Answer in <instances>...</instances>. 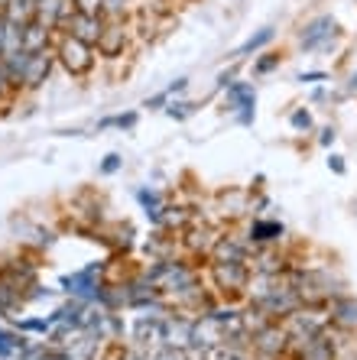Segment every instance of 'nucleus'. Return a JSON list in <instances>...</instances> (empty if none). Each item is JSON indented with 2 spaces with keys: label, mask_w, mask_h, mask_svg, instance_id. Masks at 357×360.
I'll list each match as a JSON object with an SVG mask.
<instances>
[{
  "label": "nucleus",
  "mask_w": 357,
  "mask_h": 360,
  "mask_svg": "<svg viewBox=\"0 0 357 360\" xmlns=\"http://www.w3.org/2000/svg\"><path fill=\"white\" fill-rule=\"evenodd\" d=\"M208 279L211 289L225 302H234L237 295H247V283H250V266L247 263H221L211 260L208 263Z\"/></svg>",
  "instance_id": "f257e3e1"
},
{
  "label": "nucleus",
  "mask_w": 357,
  "mask_h": 360,
  "mask_svg": "<svg viewBox=\"0 0 357 360\" xmlns=\"http://www.w3.org/2000/svg\"><path fill=\"white\" fill-rule=\"evenodd\" d=\"M56 62L65 68L72 78H84L94 68V46H88V42L75 39V36H68V33H58L56 36Z\"/></svg>",
  "instance_id": "f03ea898"
},
{
  "label": "nucleus",
  "mask_w": 357,
  "mask_h": 360,
  "mask_svg": "<svg viewBox=\"0 0 357 360\" xmlns=\"http://www.w3.org/2000/svg\"><path fill=\"white\" fill-rule=\"evenodd\" d=\"M225 108L234 114L241 127H250L257 120V88L250 82H234L225 91Z\"/></svg>",
  "instance_id": "7ed1b4c3"
},
{
  "label": "nucleus",
  "mask_w": 357,
  "mask_h": 360,
  "mask_svg": "<svg viewBox=\"0 0 357 360\" xmlns=\"http://www.w3.org/2000/svg\"><path fill=\"white\" fill-rule=\"evenodd\" d=\"M334 36H338V20L332 13H322V17L308 20L299 33V46L306 52H328L334 46Z\"/></svg>",
  "instance_id": "20e7f679"
},
{
  "label": "nucleus",
  "mask_w": 357,
  "mask_h": 360,
  "mask_svg": "<svg viewBox=\"0 0 357 360\" xmlns=\"http://www.w3.org/2000/svg\"><path fill=\"white\" fill-rule=\"evenodd\" d=\"M62 285H65V292H72V299L98 305V299L108 283H101V263H92V266H84V269H78V273H72V276H65Z\"/></svg>",
  "instance_id": "39448f33"
},
{
  "label": "nucleus",
  "mask_w": 357,
  "mask_h": 360,
  "mask_svg": "<svg viewBox=\"0 0 357 360\" xmlns=\"http://www.w3.org/2000/svg\"><path fill=\"white\" fill-rule=\"evenodd\" d=\"M250 351L263 354V357H282L286 360V351H289V335L282 321H266L260 331L250 335Z\"/></svg>",
  "instance_id": "423d86ee"
},
{
  "label": "nucleus",
  "mask_w": 357,
  "mask_h": 360,
  "mask_svg": "<svg viewBox=\"0 0 357 360\" xmlns=\"http://www.w3.org/2000/svg\"><path fill=\"white\" fill-rule=\"evenodd\" d=\"M52 65H56V49L46 52H30V62L23 68V78H20V91H39L46 78L52 75Z\"/></svg>",
  "instance_id": "0eeeda50"
},
{
  "label": "nucleus",
  "mask_w": 357,
  "mask_h": 360,
  "mask_svg": "<svg viewBox=\"0 0 357 360\" xmlns=\"http://www.w3.org/2000/svg\"><path fill=\"white\" fill-rule=\"evenodd\" d=\"M104 26H108V20H104V17H88V13L72 10V13H68V20L62 23V33L75 36V39L88 42V46H98L101 33H104Z\"/></svg>",
  "instance_id": "6e6552de"
},
{
  "label": "nucleus",
  "mask_w": 357,
  "mask_h": 360,
  "mask_svg": "<svg viewBox=\"0 0 357 360\" xmlns=\"http://www.w3.org/2000/svg\"><path fill=\"white\" fill-rule=\"evenodd\" d=\"M253 247H250L247 234H225L218 237L215 247H211V257L208 260H221V263H247Z\"/></svg>",
  "instance_id": "1a4fd4ad"
},
{
  "label": "nucleus",
  "mask_w": 357,
  "mask_h": 360,
  "mask_svg": "<svg viewBox=\"0 0 357 360\" xmlns=\"http://www.w3.org/2000/svg\"><path fill=\"white\" fill-rule=\"evenodd\" d=\"M127 42H130V33H127V26H124V20L120 23H108L104 26V33H101V39H98V56L101 59H108V62H114V59H120L127 52Z\"/></svg>",
  "instance_id": "9d476101"
},
{
  "label": "nucleus",
  "mask_w": 357,
  "mask_h": 360,
  "mask_svg": "<svg viewBox=\"0 0 357 360\" xmlns=\"http://www.w3.org/2000/svg\"><path fill=\"white\" fill-rule=\"evenodd\" d=\"M282 237H286V227L270 218H253L247 227V240L253 250L257 247H276V243H282Z\"/></svg>",
  "instance_id": "9b49d317"
},
{
  "label": "nucleus",
  "mask_w": 357,
  "mask_h": 360,
  "mask_svg": "<svg viewBox=\"0 0 357 360\" xmlns=\"http://www.w3.org/2000/svg\"><path fill=\"white\" fill-rule=\"evenodd\" d=\"M215 240H218L215 231L208 224H199V221H192V224L182 231V247L192 253V257H211Z\"/></svg>",
  "instance_id": "f8f14e48"
},
{
  "label": "nucleus",
  "mask_w": 357,
  "mask_h": 360,
  "mask_svg": "<svg viewBox=\"0 0 357 360\" xmlns=\"http://www.w3.org/2000/svg\"><path fill=\"white\" fill-rule=\"evenodd\" d=\"M72 4L68 0H36V23H42L52 33H62V23L72 13Z\"/></svg>",
  "instance_id": "ddd939ff"
},
{
  "label": "nucleus",
  "mask_w": 357,
  "mask_h": 360,
  "mask_svg": "<svg viewBox=\"0 0 357 360\" xmlns=\"http://www.w3.org/2000/svg\"><path fill=\"white\" fill-rule=\"evenodd\" d=\"M328 315H332L334 328L351 331V328H357V302L351 299V295H334V299L328 302Z\"/></svg>",
  "instance_id": "4468645a"
},
{
  "label": "nucleus",
  "mask_w": 357,
  "mask_h": 360,
  "mask_svg": "<svg viewBox=\"0 0 357 360\" xmlns=\"http://www.w3.org/2000/svg\"><path fill=\"white\" fill-rule=\"evenodd\" d=\"M56 36L58 33H52V30H46L42 23H30V26H23V49L26 52H46V49H56Z\"/></svg>",
  "instance_id": "2eb2a0df"
},
{
  "label": "nucleus",
  "mask_w": 357,
  "mask_h": 360,
  "mask_svg": "<svg viewBox=\"0 0 357 360\" xmlns=\"http://www.w3.org/2000/svg\"><path fill=\"white\" fill-rule=\"evenodd\" d=\"M137 201H140L143 214L150 218V224H153V227L163 224V208H166V198H163V195H159L156 188H146V185H143L140 192H137Z\"/></svg>",
  "instance_id": "dca6fc26"
},
{
  "label": "nucleus",
  "mask_w": 357,
  "mask_h": 360,
  "mask_svg": "<svg viewBox=\"0 0 357 360\" xmlns=\"http://www.w3.org/2000/svg\"><path fill=\"white\" fill-rule=\"evenodd\" d=\"M273 36H276L273 26H263V30H257V33L250 36L244 46H237V49L231 52V59H234V62H244V59H250V56H257L263 46H270V42H273Z\"/></svg>",
  "instance_id": "f3484780"
},
{
  "label": "nucleus",
  "mask_w": 357,
  "mask_h": 360,
  "mask_svg": "<svg viewBox=\"0 0 357 360\" xmlns=\"http://www.w3.org/2000/svg\"><path fill=\"white\" fill-rule=\"evenodd\" d=\"M4 17L13 26H30L36 20V4L33 0H10L7 10H4Z\"/></svg>",
  "instance_id": "a211bd4d"
},
{
  "label": "nucleus",
  "mask_w": 357,
  "mask_h": 360,
  "mask_svg": "<svg viewBox=\"0 0 357 360\" xmlns=\"http://www.w3.org/2000/svg\"><path fill=\"white\" fill-rule=\"evenodd\" d=\"M140 124V114L137 110H127V114H111V117H101L98 120V130H133Z\"/></svg>",
  "instance_id": "6ab92c4d"
},
{
  "label": "nucleus",
  "mask_w": 357,
  "mask_h": 360,
  "mask_svg": "<svg viewBox=\"0 0 357 360\" xmlns=\"http://www.w3.org/2000/svg\"><path fill=\"white\" fill-rule=\"evenodd\" d=\"M192 114H195V104H192V101H182V98H173L166 104V117H173V120H179V124H182V120H189Z\"/></svg>",
  "instance_id": "aec40b11"
},
{
  "label": "nucleus",
  "mask_w": 357,
  "mask_h": 360,
  "mask_svg": "<svg viewBox=\"0 0 357 360\" xmlns=\"http://www.w3.org/2000/svg\"><path fill=\"white\" fill-rule=\"evenodd\" d=\"M289 127L296 130V134H308V130L315 127V120H312V110H308V108H296L289 114Z\"/></svg>",
  "instance_id": "412c9836"
},
{
  "label": "nucleus",
  "mask_w": 357,
  "mask_h": 360,
  "mask_svg": "<svg viewBox=\"0 0 357 360\" xmlns=\"http://www.w3.org/2000/svg\"><path fill=\"white\" fill-rule=\"evenodd\" d=\"M52 328H56V319H23L17 325V331H36V335H49Z\"/></svg>",
  "instance_id": "4be33fe9"
},
{
  "label": "nucleus",
  "mask_w": 357,
  "mask_h": 360,
  "mask_svg": "<svg viewBox=\"0 0 357 360\" xmlns=\"http://www.w3.org/2000/svg\"><path fill=\"white\" fill-rule=\"evenodd\" d=\"M127 0H104V20L108 23H120L127 17Z\"/></svg>",
  "instance_id": "5701e85b"
},
{
  "label": "nucleus",
  "mask_w": 357,
  "mask_h": 360,
  "mask_svg": "<svg viewBox=\"0 0 357 360\" xmlns=\"http://www.w3.org/2000/svg\"><path fill=\"white\" fill-rule=\"evenodd\" d=\"M17 94V84H13V78L7 75V68H4V62H0V108L4 104H10V98Z\"/></svg>",
  "instance_id": "b1692460"
},
{
  "label": "nucleus",
  "mask_w": 357,
  "mask_h": 360,
  "mask_svg": "<svg viewBox=\"0 0 357 360\" xmlns=\"http://www.w3.org/2000/svg\"><path fill=\"white\" fill-rule=\"evenodd\" d=\"M215 360H253V351L250 347H218Z\"/></svg>",
  "instance_id": "393cba45"
},
{
  "label": "nucleus",
  "mask_w": 357,
  "mask_h": 360,
  "mask_svg": "<svg viewBox=\"0 0 357 360\" xmlns=\"http://www.w3.org/2000/svg\"><path fill=\"white\" fill-rule=\"evenodd\" d=\"M72 7L88 17H104V0H72Z\"/></svg>",
  "instance_id": "a878e982"
},
{
  "label": "nucleus",
  "mask_w": 357,
  "mask_h": 360,
  "mask_svg": "<svg viewBox=\"0 0 357 360\" xmlns=\"http://www.w3.org/2000/svg\"><path fill=\"white\" fill-rule=\"evenodd\" d=\"M273 68H280V56H276V52H266L263 59H257L253 62V75H270V72H273Z\"/></svg>",
  "instance_id": "bb28decb"
},
{
  "label": "nucleus",
  "mask_w": 357,
  "mask_h": 360,
  "mask_svg": "<svg viewBox=\"0 0 357 360\" xmlns=\"http://www.w3.org/2000/svg\"><path fill=\"white\" fill-rule=\"evenodd\" d=\"M120 166H124V156H120V153H108V156L101 160L98 172L101 176H114V172H120Z\"/></svg>",
  "instance_id": "cd10ccee"
},
{
  "label": "nucleus",
  "mask_w": 357,
  "mask_h": 360,
  "mask_svg": "<svg viewBox=\"0 0 357 360\" xmlns=\"http://www.w3.org/2000/svg\"><path fill=\"white\" fill-rule=\"evenodd\" d=\"M150 360H185V351L182 347H153Z\"/></svg>",
  "instance_id": "c85d7f7f"
},
{
  "label": "nucleus",
  "mask_w": 357,
  "mask_h": 360,
  "mask_svg": "<svg viewBox=\"0 0 357 360\" xmlns=\"http://www.w3.org/2000/svg\"><path fill=\"white\" fill-rule=\"evenodd\" d=\"M169 101H173V98H169V91H166V88H163V91H159V94H153V98H146V101H143V108H146V110H166V104H169Z\"/></svg>",
  "instance_id": "c756f323"
},
{
  "label": "nucleus",
  "mask_w": 357,
  "mask_h": 360,
  "mask_svg": "<svg viewBox=\"0 0 357 360\" xmlns=\"http://www.w3.org/2000/svg\"><path fill=\"white\" fill-rule=\"evenodd\" d=\"M234 82H237V65L225 68V72L218 75V82H215V91H227V84H234Z\"/></svg>",
  "instance_id": "7c9ffc66"
},
{
  "label": "nucleus",
  "mask_w": 357,
  "mask_h": 360,
  "mask_svg": "<svg viewBox=\"0 0 357 360\" xmlns=\"http://www.w3.org/2000/svg\"><path fill=\"white\" fill-rule=\"evenodd\" d=\"M334 140H338V130H334V127H322V130H318V146H325V150H328Z\"/></svg>",
  "instance_id": "2f4dec72"
},
{
  "label": "nucleus",
  "mask_w": 357,
  "mask_h": 360,
  "mask_svg": "<svg viewBox=\"0 0 357 360\" xmlns=\"http://www.w3.org/2000/svg\"><path fill=\"white\" fill-rule=\"evenodd\" d=\"M299 84H318V82H328V72H302L299 78H296Z\"/></svg>",
  "instance_id": "473e14b6"
},
{
  "label": "nucleus",
  "mask_w": 357,
  "mask_h": 360,
  "mask_svg": "<svg viewBox=\"0 0 357 360\" xmlns=\"http://www.w3.org/2000/svg\"><path fill=\"white\" fill-rule=\"evenodd\" d=\"M328 169H332L334 176H344V172H348V166H344V156L332 153V156H328Z\"/></svg>",
  "instance_id": "72a5a7b5"
},
{
  "label": "nucleus",
  "mask_w": 357,
  "mask_h": 360,
  "mask_svg": "<svg viewBox=\"0 0 357 360\" xmlns=\"http://www.w3.org/2000/svg\"><path fill=\"white\" fill-rule=\"evenodd\" d=\"M166 91H169V98H179V94H185V91H189V78H175Z\"/></svg>",
  "instance_id": "f704fd0d"
},
{
  "label": "nucleus",
  "mask_w": 357,
  "mask_h": 360,
  "mask_svg": "<svg viewBox=\"0 0 357 360\" xmlns=\"http://www.w3.org/2000/svg\"><path fill=\"white\" fill-rule=\"evenodd\" d=\"M4 39H7V17L0 13V52H4Z\"/></svg>",
  "instance_id": "c9c22d12"
},
{
  "label": "nucleus",
  "mask_w": 357,
  "mask_h": 360,
  "mask_svg": "<svg viewBox=\"0 0 357 360\" xmlns=\"http://www.w3.org/2000/svg\"><path fill=\"white\" fill-rule=\"evenodd\" d=\"M348 91H351V94H357V72H351V78H348Z\"/></svg>",
  "instance_id": "e433bc0d"
},
{
  "label": "nucleus",
  "mask_w": 357,
  "mask_h": 360,
  "mask_svg": "<svg viewBox=\"0 0 357 360\" xmlns=\"http://www.w3.org/2000/svg\"><path fill=\"white\" fill-rule=\"evenodd\" d=\"M7 4H10V0H0V13H4V10H7Z\"/></svg>",
  "instance_id": "4c0bfd02"
},
{
  "label": "nucleus",
  "mask_w": 357,
  "mask_h": 360,
  "mask_svg": "<svg viewBox=\"0 0 357 360\" xmlns=\"http://www.w3.org/2000/svg\"><path fill=\"white\" fill-rule=\"evenodd\" d=\"M33 4H36V0H33Z\"/></svg>",
  "instance_id": "58836bf2"
}]
</instances>
